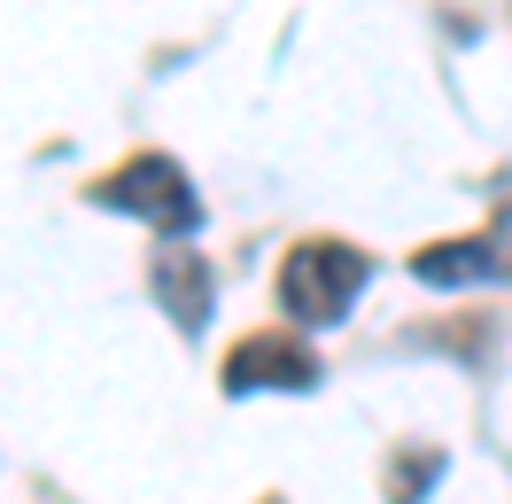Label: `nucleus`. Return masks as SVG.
Returning a JSON list of instances; mask_svg holds the SVG:
<instances>
[{"mask_svg": "<svg viewBox=\"0 0 512 504\" xmlns=\"http://www.w3.org/2000/svg\"><path fill=\"white\" fill-rule=\"evenodd\" d=\"M264 504H288V497H264Z\"/></svg>", "mask_w": 512, "mask_h": 504, "instance_id": "0eeeda50", "label": "nucleus"}, {"mask_svg": "<svg viewBox=\"0 0 512 504\" xmlns=\"http://www.w3.org/2000/svg\"><path fill=\"white\" fill-rule=\"evenodd\" d=\"M365 280H373V256L365 249L334 241V233H311V241H295L280 256V311H295L303 326H334V318H350Z\"/></svg>", "mask_w": 512, "mask_h": 504, "instance_id": "f257e3e1", "label": "nucleus"}, {"mask_svg": "<svg viewBox=\"0 0 512 504\" xmlns=\"http://www.w3.org/2000/svg\"><path fill=\"white\" fill-rule=\"evenodd\" d=\"M435 473H443V458H427V450H419V458H404V466H396V504H419V489H427Z\"/></svg>", "mask_w": 512, "mask_h": 504, "instance_id": "423d86ee", "label": "nucleus"}, {"mask_svg": "<svg viewBox=\"0 0 512 504\" xmlns=\"http://www.w3.org/2000/svg\"><path fill=\"white\" fill-rule=\"evenodd\" d=\"M148 287H156V303L171 311V326H210V295H218V280H210V264L194 249H179V233H171V249L148 256Z\"/></svg>", "mask_w": 512, "mask_h": 504, "instance_id": "39448f33", "label": "nucleus"}, {"mask_svg": "<svg viewBox=\"0 0 512 504\" xmlns=\"http://www.w3.org/2000/svg\"><path fill=\"white\" fill-rule=\"evenodd\" d=\"M497 272H512V241H497V233L412 249V280H427V287H481V280H497Z\"/></svg>", "mask_w": 512, "mask_h": 504, "instance_id": "20e7f679", "label": "nucleus"}, {"mask_svg": "<svg viewBox=\"0 0 512 504\" xmlns=\"http://www.w3.org/2000/svg\"><path fill=\"white\" fill-rule=\"evenodd\" d=\"M86 194H94L101 210H132V218L156 225V233H194L202 225V194H194V179L171 156H132L117 171H101Z\"/></svg>", "mask_w": 512, "mask_h": 504, "instance_id": "f03ea898", "label": "nucleus"}, {"mask_svg": "<svg viewBox=\"0 0 512 504\" xmlns=\"http://www.w3.org/2000/svg\"><path fill=\"white\" fill-rule=\"evenodd\" d=\"M218 388L225 396H249V388H319V357L295 334H249L218 365Z\"/></svg>", "mask_w": 512, "mask_h": 504, "instance_id": "7ed1b4c3", "label": "nucleus"}]
</instances>
